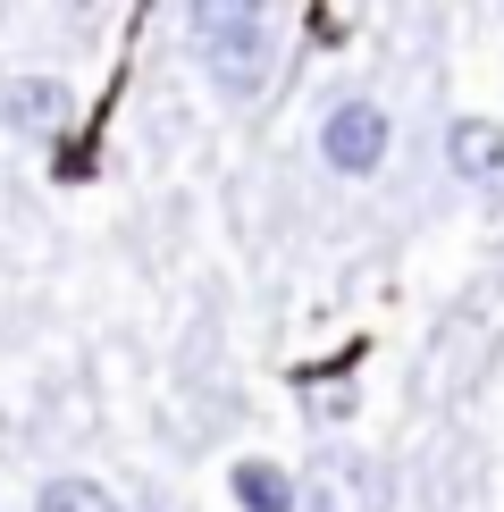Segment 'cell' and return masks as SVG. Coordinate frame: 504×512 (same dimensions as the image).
<instances>
[{
  "label": "cell",
  "instance_id": "2",
  "mask_svg": "<svg viewBox=\"0 0 504 512\" xmlns=\"http://www.w3.org/2000/svg\"><path fill=\"white\" fill-rule=\"evenodd\" d=\"M387 143H395V118L378 110V101H336V110L320 118V160L336 168V177H378L387 168Z\"/></svg>",
  "mask_w": 504,
  "mask_h": 512
},
{
  "label": "cell",
  "instance_id": "7",
  "mask_svg": "<svg viewBox=\"0 0 504 512\" xmlns=\"http://www.w3.org/2000/svg\"><path fill=\"white\" fill-rule=\"evenodd\" d=\"M34 512H126V504H118L101 479H42Z\"/></svg>",
  "mask_w": 504,
  "mask_h": 512
},
{
  "label": "cell",
  "instance_id": "3",
  "mask_svg": "<svg viewBox=\"0 0 504 512\" xmlns=\"http://www.w3.org/2000/svg\"><path fill=\"white\" fill-rule=\"evenodd\" d=\"M446 168H454V185H471L488 210H504V126L496 118H454L446 126Z\"/></svg>",
  "mask_w": 504,
  "mask_h": 512
},
{
  "label": "cell",
  "instance_id": "5",
  "mask_svg": "<svg viewBox=\"0 0 504 512\" xmlns=\"http://www.w3.org/2000/svg\"><path fill=\"white\" fill-rule=\"evenodd\" d=\"M294 504H311V512H378V504H387V487H378V471H370L362 454H328L320 471L294 487Z\"/></svg>",
  "mask_w": 504,
  "mask_h": 512
},
{
  "label": "cell",
  "instance_id": "1",
  "mask_svg": "<svg viewBox=\"0 0 504 512\" xmlns=\"http://www.w3.org/2000/svg\"><path fill=\"white\" fill-rule=\"evenodd\" d=\"M194 59L210 76V93L252 101L278 68V26H269V0H194Z\"/></svg>",
  "mask_w": 504,
  "mask_h": 512
},
{
  "label": "cell",
  "instance_id": "6",
  "mask_svg": "<svg viewBox=\"0 0 504 512\" xmlns=\"http://www.w3.org/2000/svg\"><path fill=\"white\" fill-rule=\"evenodd\" d=\"M227 487H236L244 512H294V479L278 471V462H236V479H227Z\"/></svg>",
  "mask_w": 504,
  "mask_h": 512
},
{
  "label": "cell",
  "instance_id": "4",
  "mask_svg": "<svg viewBox=\"0 0 504 512\" xmlns=\"http://www.w3.org/2000/svg\"><path fill=\"white\" fill-rule=\"evenodd\" d=\"M68 84L59 76H9L0 84V126H9V135H26V143H51L59 126H68Z\"/></svg>",
  "mask_w": 504,
  "mask_h": 512
}]
</instances>
